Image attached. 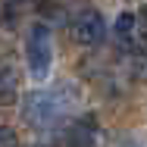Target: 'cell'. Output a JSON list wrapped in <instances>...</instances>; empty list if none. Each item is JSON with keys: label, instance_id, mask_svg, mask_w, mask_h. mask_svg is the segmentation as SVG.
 <instances>
[{"label": "cell", "instance_id": "obj_1", "mask_svg": "<svg viewBox=\"0 0 147 147\" xmlns=\"http://www.w3.org/2000/svg\"><path fill=\"white\" fill-rule=\"evenodd\" d=\"M82 107V91L78 85L59 82L47 91H31L22 100V119L34 131H57L63 122Z\"/></svg>", "mask_w": 147, "mask_h": 147}, {"label": "cell", "instance_id": "obj_2", "mask_svg": "<svg viewBox=\"0 0 147 147\" xmlns=\"http://www.w3.org/2000/svg\"><path fill=\"white\" fill-rule=\"evenodd\" d=\"M25 63H28V75L34 82H44L50 75V66H53V41H50L47 25H31L28 28Z\"/></svg>", "mask_w": 147, "mask_h": 147}, {"label": "cell", "instance_id": "obj_3", "mask_svg": "<svg viewBox=\"0 0 147 147\" xmlns=\"http://www.w3.org/2000/svg\"><path fill=\"white\" fill-rule=\"evenodd\" d=\"M59 141H63V147H100L103 144V131L94 122V116H78L63 125Z\"/></svg>", "mask_w": 147, "mask_h": 147}, {"label": "cell", "instance_id": "obj_4", "mask_svg": "<svg viewBox=\"0 0 147 147\" xmlns=\"http://www.w3.org/2000/svg\"><path fill=\"white\" fill-rule=\"evenodd\" d=\"M72 41L82 44V47H97L103 38H107V19L100 16V9H82L75 19H72Z\"/></svg>", "mask_w": 147, "mask_h": 147}, {"label": "cell", "instance_id": "obj_5", "mask_svg": "<svg viewBox=\"0 0 147 147\" xmlns=\"http://www.w3.org/2000/svg\"><path fill=\"white\" fill-rule=\"evenodd\" d=\"M19 82H22V69L16 57H0V107H9L19 100Z\"/></svg>", "mask_w": 147, "mask_h": 147}, {"label": "cell", "instance_id": "obj_6", "mask_svg": "<svg viewBox=\"0 0 147 147\" xmlns=\"http://www.w3.org/2000/svg\"><path fill=\"white\" fill-rule=\"evenodd\" d=\"M135 28H138V16H135V13H122V16L116 19V38H119V44H131Z\"/></svg>", "mask_w": 147, "mask_h": 147}, {"label": "cell", "instance_id": "obj_7", "mask_svg": "<svg viewBox=\"0 0 147 147\" xmlns=\"http://www.w3.org/2000/svg\"><path fill=\"white\" fill-rule=\"evenodd\" d=\"M0 147H22L19 144V135L9 125H3V122H0Z\"/></svg>", "mask_w": 147, "mask_h": 147}, {"label": "cell", "instance_id": "obj_8", "mask_svg": "<svg viewBox=\"0 0 147 147\" xmlns=\"http://www.w3.org/2000/svg\"><path fill=\"white\" fill-rule=\"evenodd\" d=\"M119 147H147V141H125V144H119Z\"/></svg>", "mask_w": 147, "mask_h": 147}, {"label": "cell", "instance_id": "obj_9", "mask_svg": "<svg viewBox=\"0 0 147 147\" xmlns=\"http://www.w3.org/2000/svg\"><path fill=\"white\" fill-rule=\"evenodd\" d=\"M141 16H144V19H141V22H144V25H147V6H144V13H141Z\"/></svg>", "mask_w": 147, "mask_h": 147}]
</instances>
